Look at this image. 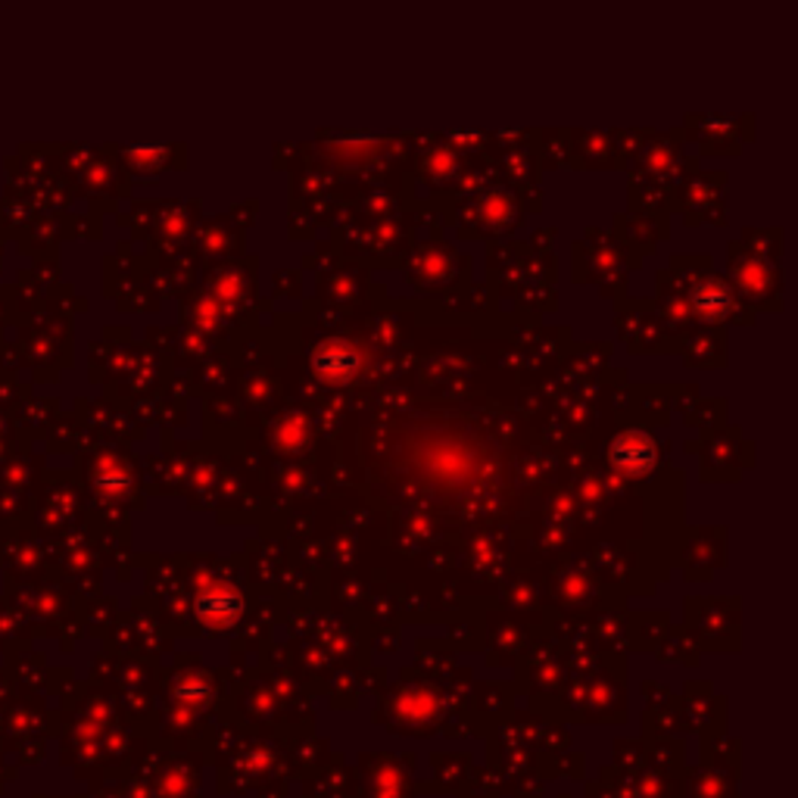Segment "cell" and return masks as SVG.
Masks as SVG:
<instances>
[{"mask_svg":"<svg viewBox=\"0 0 798 798\" xmlns=\"http://www.w3.org/2000/svg\"><path fill=\"white\" fill-rule=\"evenodd\" d=\"M240 608H244V602L237 596L231 586H222V583H213L203 596L197 598V612L213 627H228L237 615H240Z\"/></svg>","mask_w":798,"mask_h":798,"instance_id":"cell-1","label":"cell"},{"mask_svg":"<svg viewBox=\"0 0 798 798\" xmlns=\"http://www.w3.org/2000/svg\"><path fill=\"white\" fill-rule=\"evenodd\" d=\"M315 368L327 381H349L359 368V356L353 353V346L325 344L315 349Z\"/></svg>","mask_w":798,"mask_h":798,"instance_id":"cell-2","label":"cell"},{"mask_svg":"<svg viewBox=\"0 0 798 798\" xmlns=\"http://www.w3.org/2000/svg\"><path fill=\"white\" fill-rule=\"evenodd\" d=\"M612 459H615L617 468H624V472L630 474L646 472V468L653 465V443H649V436L630 431V434L617 436Z\"/></svg>","mask_w":798,"mask_h":798,"instance_id":"cell-3","label":"cell"},{"mask_svg":"<svg viewBox=\"0 0 798 798\" xmlns=\"http://www.w3.org/2000/svg\"><path fill=\"white\" fill-rule=\"evenodd\" d=\"M695 309H702L708 319H718L721 312H726L730 300H726V291L718 284V281H705L702 288H695Z\"/></svg>","mask_w":798,"mask_h":798,"instance_id":"cell-4","label":"cell"}]
</instances>
